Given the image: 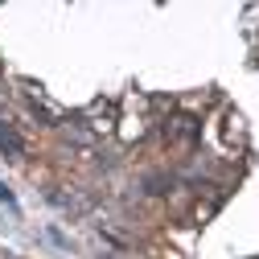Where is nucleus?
<instances>
[{"instance_id": "1", "label": "nucleus", "mask_w": 259, "mask_h": 259, "mask_svg": "<svg viewBox=\"0 0 259 259\" xmlns=\"http://www.w3.org/2000/svg\"><path fill=\"white\" fill-rule=\"evenodd\" d=\"M0 148H5L9 160H21L25 156V140H21V132H17L13 123H0Z\"/></svg>"}, {"instance_id": "2", "label": "nucleus", "mask_w": 259, "mask_h": 259, "mask_svg": "<svg viewBox=\"0 0 259 259\" xmlns=\"http://www.w3.org/2000/svg\"><path fill=\"white\" fill-rule=\"evenodd\" d=\"M0 202H5V206H17V198L9 193V185H0Z\"/></svg>"}]
</instances>
